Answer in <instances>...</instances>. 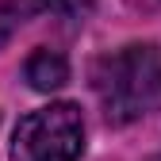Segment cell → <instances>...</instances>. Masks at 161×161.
<instances>
[{
	"mask_svg": "<svg viewBox=\"0 0 161 161\" xmlns=\"http://www.w3.org/2000/svg\"><path fill=\"white\" fill-rule=\"evenodd\" d=\"M15 23H19V19L4 8V4H0V46H4L8 42V38H12V31H15Z\"/></svg>",
	"mask_w": 161,
	"mask_h": 161,
	"instance_id": "5",
	"label": "cell"
},
{
	"mask_svg": "<svg viewBox=\"0 0 161 161\" xmlns=\"http://www.w3.org/2000/svg\"><path fill=\"white\" fill-rule=\"evenodd\" d=\"M92 88L100 96L108 123L123 127L142 119L161 100V46L157 42H130L92 69Z\"/></svg>",
	"mask_w": 161,
	"mask_h": 161,
	"instance_id": "1",
	"label": "cell"
},
{
	"mask_svg": "<svg viewBox=\"0 0 161 161\" xmlns=\"http://www.w3.org/2000/svg\"><path fill=\"white\" fill-rule=\"evenodd\" d=\"M96 0H54V12L58 15H65V19H85L92 12Z\"/></svg>",
	"mask_w": 161,
	"mask_h": 161,
	"instance_id": "4",
	"label": "cell"
},
{
	"mask_svg": "<svg viewBox=\"0 0 161 161\" xmlns=\"http://www.w3.org/2000/svg\"><path fill=\"white\" fill-rule=\"evenodd\" d=\"M85 119L77 104H46L19 119L12 134V161H80Z\"/></svg>",
	"mask_w": 161,
	"mask_h": 161,
	"instance_id": "2",
	"label": "cell"
},
{
	"mask_svg": "<svg viewBox=\"0 0 161 161\" xmlns=\"http://www.w3.org/2000/svg\"><path fill=\"white\" fill-rule=\"evenodd\" d=\"M23 77L35 92H54L69 80V62L58 50H35L23 65Z\"/></svg>",
	"mask_w": 161,
	"mask_h": 161,
	"instance_id": "3",
	"label": "cell"
}]
</instances>
